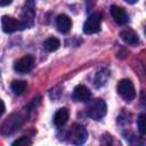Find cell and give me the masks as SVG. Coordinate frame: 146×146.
Masks as SVG:
<instances>
[{
  "instance_id": "1",
  "label": "cell",
  "mask_w": 146,
  "mask_h": 146,
  "mask_svg": "<svg viewBox=\"0 0 146 146\" xmlns=\"http://www.w3.org/2000/svg\"><path fill=\"white\" fill-rule=\"evenodd\" d=\"M24 116L21 113H13L9 115L1 125V132L2 135H10L14 131H16L23 123Z\"/></svg>"
},
{
  "instance_id": "2",
  "label": "cell",
  "mask_w": 146,
  "mask_h": 146,
  "mask_svg": "<svg viewBox=\"0 0 146 146\" xmlns=\"http://www.w3.org/2000/svg\"><path fill=\"white\" fill-rule=\"evenodd\" d=\"M106 112H107V106H106V103L98 98V99H95L89 106H88V110H87V113H88V116L91 117L92 120L95 121H99L100 119H103L105 115H106Z\"/></svg>"
},
{
  "instance_id": "3",
  "label": "cell",
  "mask_w": 146,
  "mask_h": 146,
  "mask_svg": "<svg viewBox=\"0 0 146 146\" xmlns=\"http://www.w3.org/2000/svg\"><path fill=\"white\" fill-rule=\"evenodd\" d=\"M68 137V141L74 144V145H82L86 143L87 138H88V133L87 130L84 129V127L80 125V124H73L67 133Z\"/></svg>"
},
{
  "instance_id": "4",
  "label": "cell",
  "mask_w": 146,
  "mask_h": 146,
  "mask_svg": "<svg viewBox=\"0 0 146 146\" xmlns=\"http://www.w3.org/2000/svg\"><path fill=\"white\" fill-rule=\"evenodd\" d=\"M116 90H117V94L127 102H130L136 97V90H135L133 83L129 79L120 80L116 86Z\"/></svg>"
},
{
  "instance_id": "5",
  "label": "cell",
  "mask_w": 146,
  "mask_h": 146,
  "mask_svg": "<svg viewBox=\"0 0 146 146\" xmlns=\"http://www.w3.org/2000/svg\"><path fill=\"white\" fill-rule=\"evenodd\" d=\"M102 16L99 13L91 14L83 24V32L87 34H94L100 31Z\"/></svg>"
},
{
  "instance_id": "6",
  "label": "cell",
  "mask_w": 146,
  "mask_h": 146,
  "mask_svg": "<svg viewBox=\"0 0 146 146\" xmlns=\"http://www.w3.org/2000/svg\"><path fill=\"white\" fill-rule=\"evenodd\" d=\"M1 27H2V31L5 33H13V32H16L18 30L25 29L22 21H18L14 17L6 16V15L1 17Z\"/></svg>"
},
{
  "instance_id": "7",
  "label": "cell",
  "mask_w": 146,
  "mask_h": 146,
  "mask_svg": "<svg viewBox=\"0 0 146 146\" xmlns=\"http://www.w3.org/2000/svg\"><path fill=\"white\" fill-rule=\"evenodd\" d=\"M33 66H34V58L30 55H26V56H24V57H22L15 62L14 70L18 73L24 74V73L30 72L33 68Z\"/></svg>"
},
{
  "instance_id": "8",
  "label": "cell",
  "mask_w": 146,
  "mask_h": 146,
  "mask_svg": "<svg viewBox=\"0 0 146 146\" xmlns=\"http://www.w3.org/2000/svg\"><path fill=\"white\" fill-rule=\"evenodd\" d=\"M72 97L76 102H88L91 98V91L83 84H79L74 88Z\"/></svg>"
},
{
  "instance_id": "9",
  "label": "cell",
  "mask_w": 146,
  "mask_h": 146,
  "mask_svg": "<svg viewBox=\"0 0 146 146\" xmlns=\"http://www.w3.org/2000/svg\"><path fill=\"white\" fill-rule=\"evenodd\" d=\"M111 15H112L113 19L120 25H123V24H125L128 22V15H127L125 10L122 7L113 5L111 7Z\"/></svg>"
},
{
  "instance_id": "10",
  "label": "cell",
  "mask_w": 146,
  "mask_h": 146,
  "mask_svg": "<svg viewBox=\"0 0 146 146\" xmlns=\"http://www.w3.org/2000/svg\"><path fill=\"white\" fill-rule=\"evenodd\" d=\"M56 26L60 33H67L72 27V21L67 15L60 14L56 18Z\"/></svg>"
},
{
  "instance_id": "11",
  "label": "cell",
  "mask_w": 146,
  "mask_h": 146,
  "mask_svg": "<svg viewBox=\"0 0 146 146\" xmlns=\"http://www.w3.org/2000/svg\"><path fill=\"white\" fill-rule=\"evenodd\" d=\"M121 39L130 44V46H137L139 43V38H138V34L131 30V29H124L122 32H121Z\"/></svg>"
},
{
  "instance_id": "12",
  "label": "cell",
  "mask_w": 146,
  "mask_h": 146,
  "mask_svg": "<svg viewBox=\"0 0 146 146\" xmlns=\"http://www.w3.org/2000/svg\"><path fill=\"white\" fill-rule=\"evenodd\" d=\"M30 0L26 2V8H24V11H23V19L22 23L24 25V27H30L32 24H33V17H34V9H33V3L30 6Z\"/></svg>"
},
{
  "instance_id": "13",
  "label": "cell",
  "mask_w": 146,
  "mask_h": 146,
  "mask_svg": "<svg viewBox=\"0 0 146 146\" xmlns=\"http://www.w3.org/2000/svg\"><path fill=\"white\" fill-rule=\"evenodd\" d=\"M68 120V111L66 108H59L54 115V124L58 128L63 127Z\"/></svg>"
},
{
  "instance_id": "14",
  "label": "cell",
  "mask_w": 146,
  "mask_h": 146,
  "mask_svg": "<svg viewBox=\"0 0 146 146\" xmlns=\"http://www.w3.org/2000/svg\"><path fill=\"white\" fill-rule=\"evenodd\" d=\"M108 78H110V71L107 68H100L96 73V76H95V86L97 88L105 86L106 82H107V80H108Z\"/></svg>"
},
{
  "instance_id": "15",
  "label": "cell",
  "mask_w": 146,
  "mask_h": 146,
  "mask_svg": "<svg viewBox=\"0 0 146 146\" xmlns=\"http://www.w3.org/2000/svg\"><path fill=\"white\" fill-rule=\"evenodd\" d=\"M59 46H60V42H59V40L57 38H52L51 36V38H48V39H46L43 41V49L46 51H49V52L56 51L59 48Z\"/></svg>"
},
{
  "instance_id": "16",
  "label": "cell",
  "mask_w": 146,
  "mask_h": 146,
  "mask_svg": "<svg viewBox=\"0 0 146 146\" xmlns=\"http://www.w3.org/2000/svg\"><path fill=\"white\" fill-rule=\"evenodd\" d=\"M26 87H27V83L23 80H15L11 82V90L17 96L24 94V91L26 90Z\"/></svg>"
},
{
  "instance_id": "17",
  "label": "cell",
  "mask_w": 146,
  "mask_h": 146,
  "mask_svg": "<svg viewBox=\"0 0 146 146\" xmlns=\"http://www.w3.org/2000/svg\"><path fill=\"white\" fill-rule=\"evenodd\" d=\"M137 127L141 135H146V114L139 115L137 120Z\"/></svg>"
},
{
  "instance_id": "18",
  "label": "cell",
  "mask_w": 146,
  "mask_h": 146,
  "mask_svg": "<svg viewBox=\"0 0 146 146\" xmlns=\"http://www.w3.org/2000/svg\"><path fill=\"white\" fill-rule=\"evenodd\" d=\"M32 144V141H31V139L29 138V137H21V138H18V139H16L15 141H13V146H29V145H31Z\"/></svg>"
},
{
  "instance_id": "19",
  "label": "cell",
  "mask_w": 146,
  "mask_h": 146,
  "mask_svg": "<svg viewBox=\"0 0 146 146\" xmlns=\"http://www.w3.org/2000/svg\"><path fill=\"white\" fill-rule=\"evenodd\" d=\"M11 2H13V0H0V6L5 7L7 5H10Z\"/></svg>"
},
{
  "instance_id": "20",
  "label": "cell",
  "mask_w": 146,
  "mask_h": 146,
  "mask_svg": "<svg viewBox=\"0 0 146 146\" xmlns=\"http://www.w3.org/2000/svg\"><path fill=\"white\" fill-rule=\"evenodd\" d=\"M125 2H128V3H130V5H133V3H136L138 0H124Z\"/></svg>"
},
{
  "instance_id": "21",
  "label": "cell",
  "mask_w": 146,
  "mask_h": 146,
  "mask_svg": "<svg viewBox=\"0 0 146 146\" xmlns=\"http://www.w3.org/2000/svg\"><path fill=\"white\" fill-rule=\"evenodd\" d=\"M145 34H146V27H145Z\"/></svg>"
}]
</instances>
